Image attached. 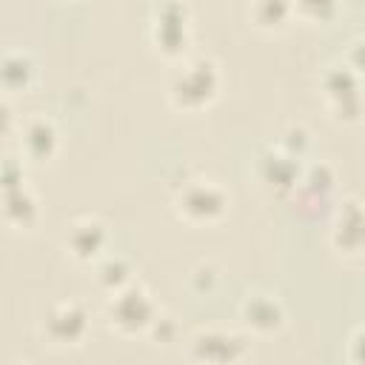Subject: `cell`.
<instances>
[{"label": "cell", "mask_w": 365, "mask_h": 365, "mask_svg": "<svg viewBox=\"0 0 365 365\" xmlns=\"http://www.w3.org/2000/svg\"><path fill=\"white\" fill-rule=\"evenodd\" d=\"M148 334H151L157 342H171L174 334H177V322H174L171 317H163V314H160V317L154 319V325L148 328Z\"/></svg>", "instance_id": "obj_24"}, {"label": "cell", "mask_w": 365, "mask_h": 365, "mask_svg": "<svg viewBox=\"0 0 365 365\" xmlns=\"http://www.w3.org/2000/svg\"><path fill=\"white\" fill-rule=\"evenodd\" d=\"M319 86H322V94H325L328 103H331V100H339V97H345V94H354V91L362 88L359 74H356L345 60H342V63H331V66L322 71Z\"/></svg>", "instance_id": "obj_17"}, {"label": "cell", "mask_w": 365, "mask_h": 365, "mask_svg": "<svg viewBox=\"0 0 365 365\" xmlns=\"http://www.w3.org/2000/svg\"><path fill=\"white\" fill-rule=\"evenodd\" d=\"M279 148H285L288 154H294V157H305L308 154V148H311V134H308V128L305 125H299V123H291L285 131H282V137H279V143H277Z\"/></svg>", "instance_id": "obj_20"}, {"label": "cell", "mask_w": 365, "mask_h": 365, "mask_svg": "<svg viewBox=\"0 0 365 365\" xmlns=\"http://www.w3.org/2000/svg\"><path fill=\"white\" fill-rule=\"evenodd\" d=\"M334 188H336V171H334V165L325 163V160H317V163L302 165V177H299L297 188L288 197H294L299 214L317 217V214L325 211Z\"/></svg>", "instance_id": "obj_6"}, {"label": "cell", "mask_w": 365, "mask_h": 365, "mask_svg": "<svg viewBox=\"0 0 365 365\" xmlns=\"http://www.w3.org/2000/svg\"><path fill=\"white\" fill-rule=\"evenodd\" d=\"M40 217V202L34 197V191L23 182L17 188H6L3 191V220L11 228H31Z\"/></svg>", "instance_id": "obj_13"}, {"label": "cell", "mask_w": 365, "mask_h": 365, "mask_svg": "<svg viewBox=\"0 0 365 365\" xmlns=\"http://www.w3.org/2000/svg\"><path fill=\"white\" fill-rule=\"evenodd\" d=\"M348 359L356 365H365V325H359L348 339Z\"/></svg>", "instance_id": "obj_25"}, {"label": "cell", "mask_w": 365, "mask_h": 365, "mask_svg": "<svg viewBox=\"0 0 365 365\" xmlns=\"http://www.w3.org/2000/svg\"><path fill=\"white\" fill-rule=\"evenodd\" d=\"M328 240H331L334 251H339L345 257L365 254V202L362 200L345 197L336 205Z\"/></svg>", "instance_id": "obj_7"}, {"label": "cell", "mask_w": 365, "mask_h": 365, "mask_svg": "<svg viewBox=\"0 0 365 365\" xmlns=\"http://www.w3.org/2000/svg\"><path fill=\"white\" fill-rule=\"evenodd\" d=\"M248 354V339L225 328H202L191 336L188 356L200 362H237Z\"/></svg>", "instance_id": "obj_9"}, {"label": "cell", "mask_w": 365, "mask_h": 365, "mask_svg": "<svg viewBox=\"0 0 365 365\" xmlns=\"http://www.w3.org/2000/svg\"><path fill=\"white\" fill-rule=\"evenodd\" d=\"M0 180H3V191L6 188H17V185H23L26 182V171H23V160H17V157H6L3 160V168H0Z\"/></svg>", "instance_id": "obj_22"}, {"label": "cell", "mask_w": 365, "mask_h": 365, "mask_svg": "<svg viewBox=\"0 0 365 365\" xmlns=\"http://www.w3.org/2000/svg\"><path fill=\"white\" fill-rule=\"evenodd\" d=\"M328 108H331L334 120H339V123H356V120L365 114V97H362V88L354 91V94H345V97H339V100H331Z\"/></svg>", "instance_id": "obj_19"}, {"label": "cell", "mask_w": 365, "mask_h": 365, "mask_svg": "<svg viewBox=\"0 0 365 365\" xmlns=\"http://www.w3.org/2000/svg\"><path fill=\"white\" fill-rule=\"evenodd\" d=\"M37 77V63L29 51H6L0 63V80L6 91H26Z\"/></svg>", "instance_id": "obj_14"}, {"label": "cell", "mask_w": 365, "mask_h": 365, "mask_svg": "<svg viewBox=\"0 0 365 365\" xmlns=\"http://www.w3.org/2000/svg\"><path fill=\"white\" fill-rule=\"evenodd\" d=\"M345 63L362 77L365 74V37H354L345 48Z\"/></svg>", "instance_id": "obj_23"}, {"label": "cell", "mask_w": 365, "mask_h": 365, "mask_svg": "<svg viewBox=\"0 0 365 365\" xmlns=\"http://www.w3.org/2000/svg\"><path fill=\"white\" fill-rule=\"evenodd\" d=\"M57 143H60L57 125L46 114H34L20 125V151L26 160L48 163L57 154Z\"/></svg>", "instance_id": "obj_12"}, {"label": "cell", "mask_w": 365, "mask_h": 365, "mask_svg": "<svg viewBox=\"0 0 365 365\" xmlns=\"http://www.w3.org/2000/svg\"><path fill=\"white\" fill-rule=\"evenodd\" d=\"M222 282V271L217 262L205 259V262H197L191 271H188V288L197 294V297H211Z\"/></svg>", "instance_id": "obj_18"}, {"label": "cell", "mask_w": 365, "mask_h": 365, "mask_svg": "<svg viewBox=\"0 0 365 365\" xmlns=\"http://www.w3.org/2000/svg\"><path fill=\"white\" fill-rule=\"evenodd\" d=\"M91 331V317L83 302L66 299L57 302L43 317V336L54 348H80Z\"/></svg>", "instance_id": "obj_5"}, {"label": "cell", "mask_w": 365, "mask_h": 365, "mask_svg": "<svg viewBox=\"0 0 365 365\" xmlns=\"http://www.w3.org/2000/svg\"><path fill=\"white\" fill-rule=\"evenodd\" d=\"M240 319L251 334L271 336V334H279L285 325V305L277 294L257 288V291H248L245 299L240 302Z\"/></svg>", "instance_id": "obj_8"}, {"label": "cell", "mask_w": 365, "mask_h": 365, "mask_svg": "<svg viewBox=\"0 0 365 365\" xmlns=\"http://www.w3.org/2000/svg\"><path fill=\"white\" fill-rule=\"evenodd\" d=\"M336 6H339V0H294V11L314 23L331 20L336 14Z\"/></svg>", "instance_id": "obj_21"}, {"label": "cell", "mask_w": 365, "mask_h": 365, "mask_svg": "<svg viewBox=\"0 0 365 365\" xmlns=\"http://www.w3.org/2000/svg\"><path fill=\"white\" fill-rule=\"evenodd\" d=\"M220 80H222L220 66L211 57H205V54L191 57L171 74L168 100L180 111H200L208 103H214V97L220 91Z\"/></svg>", "instance_id": "obj_1"}, {"label": "cell", "mask_w": 365, "mask_h": 365, "mask_svg": "<svg viewBox=\"0 0 365 365\" xmlns=\"http://www.w3.org/2000/svg\"><path fill=\"white\" fill-rule=\"evenodd\" d=\"M151 43L163 57H182L191 43L188 6L182 0H160L151 14Z\"/></svg>", "instance_id": "obj_4"}, {"label": "cell", "mask_w": 365, "mask_h": 365, "mask_svg": "<svg viewBox=\"0 0 365 365\" xmlns=\"http://www.w3.org/2000/svg\"><path fill=\"white\" fill-rule=\"evenodd\" d=\"M257 174L259 180L277 191V194H291L302 177V160L288 154L285 148L279 145H271L265 148L259 157H257Z\"/></svg>", "instance_id": "obj_11"}, {"label": "cell", "mask_w": 365, "mask_h": 365, "mask_svg": "<svg viewBox=\"0 0 365 365\" xmlns=\"http://www.w3.org/2000/svg\"><path fill=\"white\" fill-rule=\"evenodd\" d=\"M228 191L208 177H188L174 191V211L188 225H211L228 214Z\"/></svg>", "instance_id": "obj_2"}, {"label": "cell", "mask_w": 365, "mask_h": 365, "mask_svg": "<svg viewBox=\"0 0 365 365\" xmlns=\"http://www.w3.org/2000/svg\"><path fill=\"white\" fill-rule=\"evenodd\" d=\"M94 279H97V285L106 294H117L120 288H125V285L134 282V265L123 254H106V257L97 259Z\"/></svg>", "instance_id": "obj_15"}, {"label": "cell", "mask_w": 365, "mask_h": 365, "mask_svg": "<svg viewBox=\"0 0 365 365\" xmlns=\"http://www.w3.org/2000/svg\"><path fill=\"white\" fill-rule=\"evenodd\" d=\"M294 14V0H254L248 9V17L259 31H279Z\"/></svg>", "instance_id": "obj_16"}, {"label": "cell", "mask_w": 365, "mask_h": 365, "mask_svg": "<svg viewBox=\"0 0 365 365\" xmlns=\"http://www.w3.org/2000/svg\"><path fill=\"white\" fill-rule=\"evenodd\" d=\"M157 317H160V308L140 282H131V285L120 288L117 294H108L106 319H108V328L123 336L148 334V328L154 325Z\"/></svg>", "instance_id": "obj_3"}, {"label": "cell", "mask_w": 365, "mask_h": 365, "mask_svg": "<svg viewBox=\"0 0 365 365\" xmlns=\"http://www.w3.org/2000/svg\"><path fill=\"white\" fill-rule=\"evenodd\" d=\"M108 248V225L100 217H77L66 228V251L77 262H97Z\"/></svg>", "instance_id": "obj_10"}]
</instances>
